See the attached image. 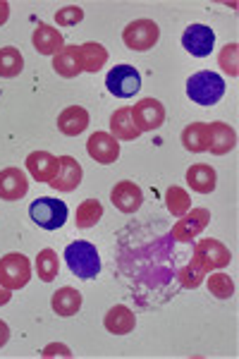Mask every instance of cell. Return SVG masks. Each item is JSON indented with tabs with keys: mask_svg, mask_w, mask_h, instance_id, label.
Listing matches in <instances>:
<instances>
[{
	"mask_svg": "<svg viewBox=\"0 0 239 359\" xmlns=\"http://www.w3.org/2000/svg\"><path fill=\"white\" fill-rule=\"evenodd\" d=\"M50 306H53L57 316H74L81 309V292L74 290V287H60L50 297Z\"/></svg>",
	"mask_w": 239,
	"mask_h": 359,
	"instance_id": "23",
	"label": "cell"
},
{
	"mask_svg": "<svg viewBox=\"0 0 239 359\" xmlns=\"http://www.w3.org/2000/svg\"><path fill=\"white\" fill-rule=\"evenodd\" d=\"M182 46H184L186 53H191L194 57L211 55V50L215 46L213 29L206 25H189L182 34Z\"/></svg>",
	"mask_w": 239,
	"mask_h": 359,
	"instance_id": "10",
	"label": "cell"
},
{
	"mask_svg": "<svg viewBox=\"0 0 239 359\" xmlns=\"http://www.w3.org/2000/svg\"><path fill=\"white\" fill-rule=\"evenodd\" d=\"M57 165H60V158L48 151H32L27 156L29 175L39 180V182H50L57 172Z\"/></svg>",
	"mask_w": 239,
	"mask_h": 359,
	"instance_id": "16",
	"label": "cell"
},
{
	"mask_svg": "<svg viewBox=\"0 0 239 359\" xmlns=\"http://www.w3.org/2000/svg\"><path fill=\"white\" fill-rule=\"evenodd\" d=\"M232 262V252L227 249L223 242L218 240H199L194 245V257H191V264H196L203 273H211V271H220L225 269L227 264Z\"/></svg>",
	"mask_w": 239,
	"mask_h": 359,
	"instance_id": "4",
	"label": "cell"
},
{
	"mask_svg": "<svg viewBox=\"0 0 239 359\" xmlns=\"http://www.w3.org/2000/svg\"><path fill=\"white\" fill-rule=\"evenodd\" d=\"M101 218H103V204L98 199L81 201L77 206V213H74V223H77V228H81V230L93 228Z\"/></svg>",
	"mask_w": 239,
	"mask_h": 359,
	"instance_id": "26",
	"label": "cell"
},
{
	"mask_svg": "<svg viewBox=\"0 0 239 359\" xmlns=\"http://www.w3.org/2000/svg\"><path fill=\"white\" fill-rule=\"evenodd\" d=\"M186 184L199 194H211L215 189V184H218V175H215V170L211 165L196 163L186 170Z\"/></svg>",
	"mask_w": 239,
	"mask_h": 359,
	"instance_id": "21",
	"label": "cell"
},
{
	"mask_svg": "<svg viewBox=\"0 0 239 359\" xmlns=\"http://www.w3.org/2000/svg\"><path fill=\"white\" fill-rule=\"evenodd\" d=\"M211 223V211L208 208H189L184 216H179V221L172 225L170 237L175 242H191L194 237H199L206 225Z\"/></svg>",
	"mask_w": 239,
	"mask_h": 359,
	"instance_id": "8",
	"label": "cell"
},
{
	"mask_svg": "<svg viewBox=\"0 0 239 359\" xmlns=\"http://www.w3.org/2000/svg\"><path fill=\"white\" fill-rule=\"evenodd\" d=\"M186 96L199 106H215L220 98L225 96V82L220 74L211 72V69H201L194 72L186 79Z\"/></svg>",
	"mask_w": 239,
	"mask_h": 359,
	"instance_id": "1",
	"label": "cell"
},
{
	"mask_svg": "<svg viewBox=\"0 0 239 359\" xmlns=\"http://www.w3.org/2000/svg\"><path fill=\"white\" fill-rule=\"evenodd\" d=\"M110 201L122 213H137L144 204V192L132 180H122V182L113 187V192H110Z\"/></svg>",
	"mask_w": 239,
	"mask_h": 359,
	"instance_id": "12",
	"label": "cell"
},
{
	"mask_svg": "<svg viewBox=\"0 0 239 359\" xmlns=\"http://www.w3.org/2000/svg\"><path fill=\"white\" fill-rule=\"evenodd\" d=\"M32 43L41 55H57L62 48H65V39H62V34L57 32L55 27L46 25V22H39V27L34 29Z\"/></svg>",
	"mask_w": 239,
	"mask_h": 359,
	"instance_id": "15",
	"label": "cell"
},
{
	"mask_svg": "<svg viewBox=\"0 0 239 359\" xmlns=\"http://www.w3.org/2000/svg\"><path fill=\"white\" fill-rule=\"evenodd\" d=\"M182 147L191 154H203L208 151V123H191L182 130L179 137Z\"/></svg>",
	"mask_w": 239,
	"mask_h": 359,
	"instance_id": "24",
	"label": "cell"
},
{
	"mask_svg": "<svg viewBox=\"0 0 239 359\" xmlns=\"http://www.w3.org/2000/svg\"><path fill=\"white\" fill-rule=\"evenodd\" d=\"M89 127V111L81 106H69L57 115V130L67 137H79Z\"/></svg>",
	"mask_w": 239,
	"mask_h": 359,
	"instance_id": "19",
	"label": "cell"
},
{
	"mask_svg": "<svg viewBox=\"0 0 239 359\" xmlns=\"http://www.w3.org/2000/svg\"><path fill=\"white\" fill-rule=\"evenodd\" d=\"M165 206H168V211H170L175 218H179L191 208V196H189L186 189L172 184V187H168V192H165Z\"/></svg>",
	"mask_w": 239,
	"mask_h": 359,
	"instance_id": "29",
	"label": "cell"
},
{
	"mask_svg": "<svg viewBox=\"0 0 239 359\" xmlns=\"http://www.w3.org/2000/svg\"><path fill=\"white\" fill-rule=\"evenodd\" d=\"M203 271L199 269L196 264H186L184 269H179V283H182V287H189V290H196V287L201 285V280H203Z\"/></svg>",
	"mask_w": 239,
	"mask_h": 359,
	"instance_id": "32",
	"label": "cell"
},
{
	"mask_svg": "<svg viewBox=\"0 0 239 359\" xmlns=\"http://www.w3.org/2000/svg\"><path fill=\"white\" fill-rule=\"evenodd\" d=\"M8 17H10V3L8 0H0V27L8 22Z\"/></svg>",
	"mask_w": 239,
	"mask_h": 359,
	"instance_id": "36",
	"label": "cell"
},
{
	"mask_svg": "<svg viewBox=\"0 0 239 359\" xmlns=\"http://www.w3.org/2000/svg\"><path fill=\"white\" fill-rule=\"evenodd\" d=\"M84 20V10L77 8V5H67V8H60L55 13V22L57 27H74Z\"/></svg>",
	"mask_w": 239,
	"mask_h": 359,
	"instance_id": "33",
	"label": "cell"
},
{
	"mask_svg": "<svg viewBox=\"0 0 239 359\" xmlns=\"http://www.w3.org/2000/svg\"><path fill=\"white\" fill-rule=\"evenodd\" d=\"M10 340V326L5 321H0V347H5Z\"/></svg>",
	"mask_w": 239,
	"mask_h": 359,
	"instance_id": "35",
	"label": "cell"
},
{
	"mask_svg": "<svg viewBox=\"0 0 239 359\" xmlns=\"http://www.w3.org/2000/svg\"><path fill=\"white\" fill-rule=\"evenodd\" d=\"M79 60H81V69H84V72L96 74L98 69H101L108 62L106 46H101V43H96V41L81 43L79 46Z\"/></svg>",
	"mask_w": 239,
	"mask_h": 359,
	"instance_id": "25",
	"label": "cell"
},
{
	"mask_svg": "<svg viewBox=\"0 0 239 359\" xmlns=\"http://www.w3.org/2000/svg\"><path fill=\"white\" fill-rule=\"evenodd\" d=\"M237 55H239V46L237 43H227L218 55V65L223 67L225 74L230 77H237L239 74V62H237Z\"/></svg>",
	"mask_w": 239,
	"mask_h": 359,
	"instance_id": "31",
	"label": "cell"
},
{
	"mask_svg": "<svg viewBox=\"0 0 239 359\" xmlns=\"http://www.w3.org/2000/svg\"><path fill=\"white\" fill-rule=\"evenodd\" d=\"M108 125H110V135L118 139V142H134V139H139V135H142L132 120V108H118V111L110 115Z\"/></svg>",
	"mask_w": 239,
	"mask_h": 359,
	"instance_id": "20",
	"label": "cell"
},
{
	"mask_svg": "<svg viewBox=\"0 0 239 359\" xmlns=\"http://www.w3.org/2000/svg\"><path fill=\"white\" fill-rule=\"evenodd\" d=\"M69 216L67 206L62 199H53V196H39L29 206V218L43 230H57L62 228Z\"/></svg>",
	"mask_w": 239,
	"mask_h": 359,
	"instance_id": "3",
	"label": "cell"
},
{
	"mask_svg": "<svg viewBox=\"0 0 239 359\" xmlns=\"http://www.w3.org/2000/svg\"><path fill=\"white\" fill-rule=\"evenodd\" d=\"M41 355H43V357H55V355L72 357V352H69L67 345H48V347H43V352H41Z\"/></svg>",
	"mask_w": 239,
	"mask_h": 359,
	"instance_id": "34",
	"label": "cell"
},
{
	"mask_svg": "<svg viewBox=\"0 0 239 359\" xmlns=\"http://www.w3.org/2000/svg\"><path fill=\"white\" fill-rule=\"evenodd\" d=\"M81 177H84V170H81L79 161L72 158V156H60L57 172L48 184L57 189V192H72V189H77L81 184Z\"/></svg>",
	"mask_w": 239,
	"mask_h": 359,
	"instance_id": "13",
	"label": "cell"
},
{
	"mask_svg": "<svg viewBox=\"0 0 239 359\" xmlns=\"http://www.w3.org/2000/svg\"><path fill=\"white\" fill-rule=\"evenodd\" d=\"M106 86L113 96L130 98L142 89V74H139V69L132 67V65H115L108 72Z\"/></svg>",
	"mask_w": 239,
	"mask_h": 359,
	"instance_id": "7",
	"label": "cell"
},
{
	"mask_svg": "<svg viewBox=\"0 0 239 359\" xmlns=\"http://www.w3.org/2000/svg\"><path fill=\"white\" fill-rule=\"evenodd\" d=\"M29 192V177L20 168H5L0 170V199L3 201H20Z\"/></svg>",
	"mask_w": 239,
	"mask_h": 359,
	"instance_id": "14",
	"label": "cell"
},
{
	"mask_svg": "<svg viewBox=\"0 0 239 359\" xmlns=\"http://www.w3.org/2000/svg\"><path fill=\"white\" fill-rule=\"evenodd\" d=\"M237 147V132L227 123H211L208 125V151L215 156H225Z\"/></svg>",
	"mask_w": 239,
	"mask_h": 359,
	"instance_id": "17",
	"label": "cell"
},
{
	"mask_svg": "<svg viewBox=\"0 0 239 359\" xmlns=\"http://www.w3.org/2000/svg\"><path fill=\"white\" fill-rule=\"evenodd\" d=\"M53 69L60 77L72 79L79 77L84 69H81V60H79V46H65L57 55H53Z\"/></svg>",
	"mask_w": 239,
	"mask_h": 359,
	"instance_id": "22",
	"label": "cell"
},
{
	"mask_svg": "<svg viewBox=\"0 0 239 359\" xmlns=\"http://www.w3.org/2000/svg\"><path fill=\"white\" fill-rule=\"evenodd\" d=\"M132 120L139 132H156L165 123V108L158 98H142L139 103H134Z\"/></svg>",
	"mask_w": 239,
	"mask_h": 359,
	"instance_id": "9",
	"label": "cell"
},
{
	"mask_svg": "<svg viewBox=\"0 0 239 359\" xmlns=\"http://www.w3.org/2000/svg\"><path fill=\"white\" fill-rule=\"evenodd\" d=\"M103 326H106V331L113 335H127L134 331V326H137V316H134V311L130 306L115 304L113 309H108L106 318H103Z\"/></svg>",
	"mask_w": 239,
	"mask_h": 359,
	"instance_id": "18",
	"label": "cell"
},
{
	"mask_svg": "<svg viewBox=\"0 0 239 359\" xmlns=\"http://www.w3.org/2000/svg\"><path fill=\"white\" fill-rule=\"evenodd\" d=\"M161 39V27L153 20H134L122 32V41L130 50H151Z\"/></svg>",
	"mask_w": 239,
	"mask_h": 359,
	"instance_id": "5",
	"label": "cell"
},
{
	"mask_svg": "<svg viewBox=\"0 0 239 359\" xmlns=\"http://www.w3.org/2000/svg\"><path fill=\"white\" fill-rule=\"evenodd\" d=\"M0 280L10 290H22L32 280V264L25 254L13 252L0 259Z\"/></svg>",
	"mask_w": 239,
	"mask_h": 359,
	"instance_id": "6",
	"label": "cell"
},
{
	"mask_svg": "<svg viewBox=\"0 0 239 359\" xmlns=\"http://www.w3.org/2000/svg\"><path fill=\"white\" fill-rule=\"evenodd\" d=\"M60 271V262H57V254L53 249H41L36 257V273L43 283H53Z\"/></svg>",
	"mask_w": 239,
	"mask_h": 359,
	"instance_id": "28",
	"label": "cell"
},
{
	"mask_svg": "<svg viewBox=\"0 0 239 359\" xmlns=\"http://www.w3.org/2000/svg\"><path fill=\"white\" fill-rule=\"evenodd\" d=\"M25 69V57L15 46H5L0 48V77L3 79H13Z\"/></svg>",
	"mask_w": 239,
	"mask_h": 359,
	"instance_id": "27",
	"label": "cell"
},
{
	"mask_svg": "<svg viewBox=\"0 0 239 359\" xmlns=\"http://www.w3.org/2000/svg\"><path fill=\"white\" fill-rule=\"evenodd\" d=\"M86 154L91 156L96 163L110 165L120 158V142L108 132H93L86 142Z\"/></svg>",
	"mask_w": 239,
	"mask_h": 359,
	"instance_id": "11",
	"label": "cell"
},
{
	"mask_svg": "<svg viewBox=\"0 0 239 359\" xmlns=\"http://www.w3.org/2000/svg\"><path fill=\"white\" fill-rule=\"evenodd\" d=\"M208 290L218 299H230V297H235V283H232V278L227 273L218 271V273L208 276Z\"/></svg>",
	"mask_w": 239,
	"mask_h": 359,
	"instance_id": "30",
	"label": "cell"
},
{
	"mask_svg": "<svg viewBox=\"0 0 239 359\" xmlns=\"http://www.w3.org/2000/svg\"><path fill=\"white\" fill-rule=\"evenodd\" d=\"M10 297H13V290L10 287H5L3 285V280H0V306H5L10 302Z\"/></svg>",
	"mask_w": 239,
	"mask_h": 359,
	"instance_id": "37",
	"label": "cell"
},
{
	"mask_svg": "<svg viewBox=\"0 0 239 359\" xmlns=\"http://www.w3.org/2000/svg\"><path fill=\"white\" fill-rule=\"evenodd\" d=\"M65 262L77 278L91 280L101 273V257H98V249L86 240H77L65 249Z\"/></svg>",
	"mask_w": 239,
	"mask_h": 359,
	"instance_id": "2",
	"label": "cell"
}]
</instances>
